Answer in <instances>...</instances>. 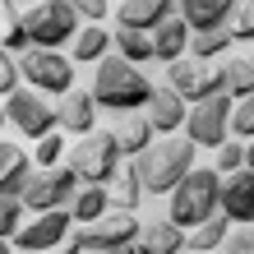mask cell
I'll return each instance as SVG.
<instances>
[{
	"label": "cell",
	"instance_id": "cell-1",
	"mask_svg": "<svg viewBox=\"0 0 254 254\" xmlns=\"http://www.w3.org/2000/svg\"><path fill=\"white\" fill-rule=\"evenodd\" d=\"M88 97H93L97 107H107V111L134 116V111L148 107L153 83H148V74H143L139 65L121 61V56H102L97 69H93V88H88Z\"/></svg>",
	"mask_w": 254,
	"mask_h": 254
},
{
	"label": "cell",
	"instance_id": "cell-2",
	"mask_svg": "<svg viewBox=\"0 0 254 254\" xmlns=\"http://www.w3.org/2000/svg\"><path fill=\"white\" fill-rule=\"evenodd\" d=\"M190 171H194V143L181 134H167L162 143H148L134 157V176H139L143 194H171Z\"/></svg>",
	"mask_w": 254,
	"mask_h": 254
},
{
	"label": "cell",
	"instance_id": "cell-3",
	"mask_svg": "<svg viewBox=\"0 0 254 254\" xmlns=\"http://www.w3.org/2000/svg\"><path fill=\"white\" fill-rule=\"evenodd\" d=\"M217 190H222V176L213 167H194L181 185L171 190V213L167 222L171 227H181V231H194L199 222H208L217 213Z\"/></svg>",
	"mask_w": 254,
	"mask_h": 254
},
{
	"label": "cell",
	"instance_id": "cell-4",
	"mask_svg": "<svg viewBox=\"0 0 254 254\" xmlns=\"http://www.w3.org/2000/svg\"><path fill=\"white\" fill-rule=\"evenodd\" d=\"M19 28L28 37V51H61L79 33V14L69 9V0H42L28 14H19Z\"/></svg>",
	"mask_w": 254,
	"mask_h": 254
},
{
	"label": "cell",
	"instance_id": "cell-5",
	"mask_svg": "<svg viewBox=\"0 0 254 254\" xmlns=\"http://www.w3.org/2000/svg\"><path fill=\"white\" fill-rule=\"evenodd\" d=\"M65 167L74 171V181H79V185L107 190V181L121 171V148H116V134H111V129L83 134L79 143H69V162H65Z\"/></svg>",
	"mask_w": 254,
	"mask_h": 254
},
{
	"label": "cell",
	"instance_id": "cell-6",
	"mask_svg": "<svg viewBox=\"0 0 254 254\" xmlns=\"http://www.w3.org/2000/svg\"><path fill=\"white\" fill-rule=\"evenodd\" d=\"M139 227H143V222L134 217V213H116V208H107L97 222L79 227L83 254H125V250H134V241H139Z\"/></svg>",
	"mask_w": 254,
	"mask_h": 254
},
{
	"label": "cell",
	"instance_id": "cell-7",
	"mask_svg": "<svg viewBox=\"0 0 254 254\" xmlns=\"http://www.w3.org/2000/svg\"><path fill=\"white\" fill-rule=\"evenodd\" d=\"M0 107H5V125H14L23 139H47L51 129H61L56 107H51L42 93H33V88H14Z\"/></svg>",
	"mask_w": 254,
	"mask_h": 254
},
{
	"label": "cell",
	"instance_id": "cell-8",
	"mask_svg": "<svg viewBox=\"0 0 254 254\" xmlns=\"http://www.w3.org/2000/svg\"><path fill=\"white\" fill-rule=\"evenodd\" d=\"M19 79H28L33 93H42V97H65L74 88V65L61 51H23L19 56Z\"/></svg>",
	"mask_w": 254,
	"mask_h": 254
},
{
	"label": "cell",
	"instance_id": "cell-9",
	"mask_svg": "<svg viewBox=\"0 0 254 254\" xmlns=\"http://www.w3.org/2000/svg\"><path fill=\"white\" fill-rule=\"evenodd\" d=\"M74 194H79L74 171L69 167H51V171H33V176H28L19 203L28 208V213H56V208H65Z\"/></svg>",
	"mask_w": 254,
	"mask_h": 254
},
{
	"label": "cell",
	"instance_id": "cell-10",
	"mask_svg": "<svg viewBox=\"0 0 254 254\" xmlns=\"http://www.w3.org/2000/svg\"><path fill=\"white\" fill-rule=\"evenodd\" d=\"M231 107L236 102L231 97H208V102H199V107H190V116H185V139L194 143V148H217V143H227L231 134H227V121H231Z\"/></svg>",
	"mask_w": 254,
	"mask_h": 254
},
{
	"label": "cell",
	"instance_id": "cell-11",
	"mask_svg": "<svg viewBox=\"0 0 254 254\" xmlns=\"http://www.w3.org/2000/svg\"><path fill=\"white\" fill-rule=\"evenodd\" d=\"M167 88L185 102V107L190 102L199 107V102L222 93V69L203 65V61H176V65H167Z\"/></svg>",
	"mask_w": 254,
	"mask_h": 254
},
{
	"label": "cell",
	"instance_id": "cell-12",
	"mask_svg": "<svg viewBox=\"0 0 254 254\" xmlns=\"http://www.w3.org/2000/svg\"><path fill=\"white\" fill-rule=\"evenodd\" d=\"M74 231V222L65 208H56V213H37L33 222H23L19 231H14V250L19 254H47V250H61V241Z\"/></svg>",
	"mask_w": 254,
	"mask_h": 254
},
{
	"label": "cell",
	"instance_id": "cell-13",
	"mask_svg": "<svg viewBox=\"0 0 254 254\" xmlns=\"http://www.w3.org/2000/svg\"><path fill=\"white\" fill-rule=\"evenodd\" d=\"M217 213L231 222V227H254V171H236V176H222V190H217Z\"/></svg>",
	"mask_w": 254,
	"mask_h": 254
},
{
	"label": "cell",
	"instance_id": "cell-14",
	"mask_svg": "<svg viewBox=\"0 0 254 254\" xmlns=\"http://www.w3.org/2000/svg\"><path fill=\"white\" fill-rule=\"evenodd\" d=\"M139 116L148 121V129H153V134H162V139H167V134H176V129L185 125L190 107H185V102L171 93L167 83H162V88H153V97H148V107H143Z\"/></svg>",
	"mask_w": 254,
	"mask_h": 254
},
{
	"label": "cell",
	"instance_id": "cell-15",
	"mask_svg": "<svg viewBox=\"0 0 254 254\" xmlns=\"http://www.w3.org/2000/svg\"><path fill=\"white\" fill-rule=\"evenodd\" d=\"M162 19H171V0H121L116 23L125 33H153Z\"/></svg>",
	"mask_w": 254,
	"mask_h": 254
},
{
	"label": "cell",
	"instance_id": "cell-16",
	"mask_svg": "<svg viewBox=\"0 0 254 254\" xmlns=\"http://www.w3.org/2000/svg\"><path fill=\"white\" fill-rule=\"evenodd\" d=\"M148 42H153V61L162 65H176L185 61V47H190V28L181 23V14H171V19H162L153 33H148Z\"/></svg>",
	"mask_w": 254,
	"mask_h": 254
},
{
	"label": "cell",
	"instance_id": "cell-17",
	"mask_svg": "<svg viewBox=\"0 0 254 254\" xmlns=\"http://www.w3.org/2000/svg\"><path fill=\"white\" fill-rule=\"evenodd\" d=\"M28 176H33V157L19 143H0V199H19Z\"/></svg>",
	"mask_w": 254,
	"mask_h": 254
},
{
	"label": "cell",
	"instance_id": "cell-18",
	"mask_svg": "<svg viewBox=\"0 0 254 254\" xmlns=\"http://www.w3.org/2000/svg\"><path fill=\"white\" fill-rule=\"evenodd\" d=\"M56 116H61V129L79 134V139L97 129V102L88 97V93H79V88H69V93L61 97V107H56Z\"/></svg>",
	"mask_w": 254,
	"mask_h": 254
},
{
	"label": "cell",
	"instance_id": "cell-19",
	"mask_svg": "<svg viewBox=\"0 0 254 254\" xmlns=\"http://www.w3.org/2000/svg\"><path fill=\"white\" fill-rule=\"evenodd\" d=\"M139 254H185V231L181 227H171L167 217H153V222H143L139 227Z\"/></svg>",
	"mask_w": 254,
	"mask_h": 254
},
{
	"label": "cell",
	"instance_id": "cell-20",
	"mask_svg": "<svg viewBox=\"0 0 254 254\" xmlns=\"http://www.w3.org/2000/svg\"><path fill=\"white\" fill-rule=\"evenodd\" d=\"M236 9V0H181V23L190 33H203V28H227Z\"/></svg>",
	"mask_w": 254,
	"mask_h": 254
},
{
	"label": "cell",
	"instance_id": "cell-21",
	"mask_svg": "<svg viewBox=\"0 0 254 254\" xmlns=\"http://www.w3.org/2000/svg\"><path fill=\"white\" fill-rule=\"evenodd\" d=\"M69 56L79 65H97L102 56H111V33L102 23H79V33L69 42Z\"/></svg>",
	"mask_w": 254,
	"mask_h": 254
},
{
	"label": "cell",
	"instance_id": "cell-22",
	"mask_svg": "<svg viewBox=\"0 0 254 254\" xmlns=\"http://www.w3.org/2000/svg\"><path fill=\"white\" fill-rule=\"evenodd\" d=\"M139 199H143V185H139V176H134V167L129 171H116L111 185H107V208H116V213H134Z\"/></svg>",
	"mask_w": 254,
	"mask_h": 254
},
{
	"label": "cell",
	"instance_id": "cell-23",
	"mask_svg": "<svg viewBox=\"0 0 254 254\" xmlns=\"http://www.w3.org/2000/svg\"><path fill=\"white\" fill-rule=\"evenodd\" d=\"M231 47H236V42H231L227 28H203V33H190V47H185V51H194V61L213 65L217 56H227Z\"/></svg>",
	"mask_w": 254,
	"mask_h": 254
},
{
	"label": "cell",
	"instance_id": "cell-24",
	"mask_svg": "<svg viewBox=\"0 0 254 254\" xmlns=\"http://www.w3.org/2000/svg\"><path fill=\"white\" fill-rule=\"evenodd\" d=\"M227 236H231V222L222 217V213H213L208 222H199V227L185 236V250H222Z\"/></svg>",
	"mask_w": 254,
	"mask_h": 254
},
{
	"label": "cell",
	"instance_id": "cell-25",
	"mask_svg": "<svg viewBox=\"0 0 254 254\" xmlns=\"http://www.w3.org/2000/svg\"><path fill=\"white\" fill-rule=\"evenodd\" d=\"M111 134H116V148H121V153H129V157H139L143 148L153 143V129H148V121H143L139 111L125 116V125H121V129H111Z\"/></svg>",
	"mask_w": 254,
	"mask_h": 254
},
{
	"label": "cell",
	"instance_id": "cell-26",
	"mask_svg": "<svg viewBox=\"0 0 254 254\" xmlns=\"http://www.w3.org/2000/svg\"><path fill=\"white\" fill-rule=\"evenodd\" d=\"M250 93H254V65L250 61H227V65H222V97L241 102Z\"/></svg>",
	"mask_w": 254,
	"mask_h": 254
},
{
	"label": "cell",
	"instance_id": "cell-27",
	"mask_svg": "<svg viewBox=\"0 0 254 254\" xmlns=\"http://www.w3.org/2000/svg\"><path fill=\"white\" fill-rule=\"evenodd\" d=\"M102 213H107V190L88 185L69 199V222H79V227H88V222H97Z\"/></svg>",
	"mask_w": 254,
	"mask_h": 254
},
{
	"label": "cell",
	"instance_id": "cell-28",
	"mask_svg": "<svg viewBox=\"0 0 254 254\" xmlns=\"http://www.w3.org/2000/svg\"><path fill=\"white\" fill-rule=\"evenodd\" d=\"M111 42H116V56H121V61H129V65L153 61V42H148V33H125V28H116Z\"/></svg>",
	"mask_w": 254,
	"mask_h": 254
},
{
	"label": "cell",
	"instance_id": "cell-29",
	"mask_svg": "<svg viewBox=\"0 0 254 254\" xmlns=\"http://www.w3.org/2000/svg\"><path fill=\"white\" fill-rule=\"evenodd\" d=\"M227 33H231V42H254V0H236Z\"/></svg>",
	"mask_w": 254,
	"mask_h": 254
},
{
	"label": "cell",
	"instance_id": "cell-30",
	"mask_svg": "<svg viewBox=\"0 0 254 254\" xmlns=\"http://www.w3.org/2000/svg\"><path fill=\"white\" fill-rule=\"evenodd\" d=\"M227 134H236V139H254V93H250V97H241V102L231 107Z\"/></svg>",
	"mask_w": 254,
	"mask_h": 254
},
{
	"label": "cell",
	"instance_id": "cell-31",
	"mask_svg": "<svg viewBox=\"0 0 254 254\" xmlns=\"http://www.w3.org/2000/svg\"><path fill=\"white\" fill-rule=\"evenodd\" d=\"M245 167V143H217V162H213V171L217 176H236V171H241Z\"/></svg>",
	"mask_w": 254,
	"mask_h": 254
},
{
	"label": "cell",
	"instance_id": "cell-32",
	"mask_svg": "<svg viewBox=\"0 0 254 254\" xmlns=\"http://www.w3.org/2000/svg\"><path fill=\"white\" fill-rule=\"evenodd\" d=\"M61 153H65V139H61V129H51L47 139H37V162H42V171H51V167H61Z\"/></svg>",
	"mask_w": 254,
	"mask_h": 254
},
{
	"label": "cell",
	"instance_id": "cell-33",
	"mask_svg": "<svg viewBox=\"0 0 254 254\" xmlns=\"http://www.w3.org/2000/svg\"><path fill=\"white\" fill-rule=\"evenodd\" d=\"M19 227H23V203L19 199H0V241H14Z\"/></svg>",
	"mask_w": 254,
	"mask_h": 254
},
{
	"label": "cell",
	"instance_id": "cell-34",
	"mask_svg": "<svg viewBox=\"0 0 254 254\" xmlns=\"http://www.w3.org/2000/svg\"><path fill=\"white\" fill-rule=\"evenodd\" d=\"M222 254H254V227H231Z\"/></svg>",
	"mask_w": 254,
	"mask_h": 254
},
{
	"label": "cell",
	"instance_id": "cell-35",
	"mask_svg": "<svg viewBox=\"0 0 254 254\" xmlns=\"http://www.w3.org/2000/svg\"><path fill=\"white\" fill-rule=\"evenodd\" d=\"M14 88H19V61L9 51H0V97H9Z\"/></svg>",
	"mask_w": 254,
	"mask_h": 254
},
{
	"label": "cell",
	"instance_id": "cell-36",
	"mask_svg": "<svg viewBox=\"0 0 254 254\" xmlns=\"http://www.w3.org/2000/svg\"><path fill=\"white\" fill-rule=\"evenodd\" d=\"M69 9L79 14V19H88V23H102V19H107V0H69Z\"/></svg>",
	"mask_w": 254,
	"mask_h": 254
},
{
	"label": "cell",
	"instance_id": "cell-37",
	"mask_svg": "<svg viewBox=\"0 0 254 254\" xmlns=\"http://www.w3.org/2000/svg\"><path fill=\"white\" fill-rule=\"evenodd\" d=\"M245 171H254V139L245 143Z\"/></svg>",
	"mask_w": 254,
	"mask_h": 254
},
{
	"label": "cell",
	"instance_id": "cell-38",
	"mask_svg": "<svg viewBox=\"0 0 254 254\" xmlns=\"http://www.w3.org/2000/svg\"><path fill=\"white\" fill-rule=\"evenodd\" d=\"M5 5H14V9H19V5H42V0H5Z\"/></svg>",
	"mask_w": 254,
	"mask_h": 254
},
{
	"label": "cell",
	"instance_id": "cell-39",
	"mask_svg": "<svg viewBox=\"0 0 254 254\" xmlns=\"http://www.w3.org/2000/svg\"><path fill=\"white\" fill-rule=\"evenodd\" d=\"M0 254H14V245H9V241H0Z\"/></svg>",
	"mask_w": 254,
	"mask_h": 254
},
{
	"label": "cell",
	"instance_id": "cell-40",
	"mask_svg": "<svg viewBox=\"0 0 254 254\" xmlns=\"http://www.w3.org/2000/svg\"><path fill=\"white\" fill-rule=\"evenodd\" d=\"M185 254H222V250H185Z\"/></svg>",
	"mask_w": 254,
	"mask_h": 254
},
{
	"label": "cell",
	"instance_id": "cell-41",
	"mask_svg": "<svg viewBox=\"0 0 254 254\" xmlns=\"http://www.w3.org/2000/svg\"><path fill=\"white\" fill-rule=\"evenodd\" d=\"M0 129H5V107H0Z\"/></svg>",
	"mask_w": 254,
	"mask_h": 254
},
{
	"label": "cell",
	"instance_id": "cell-42",
	"mask_svg": "<svg viewBox=\"0 0 254 254\" xmlns=\"http://www.w3.org/2000/svg\"><path fill=\"white\" fill-rule=\"evenodd\" d=\"M250 65H254V56H250Z\"/></svg>",
	"mask_w": 254,
	"mask_h": 254
}]
</instances>
